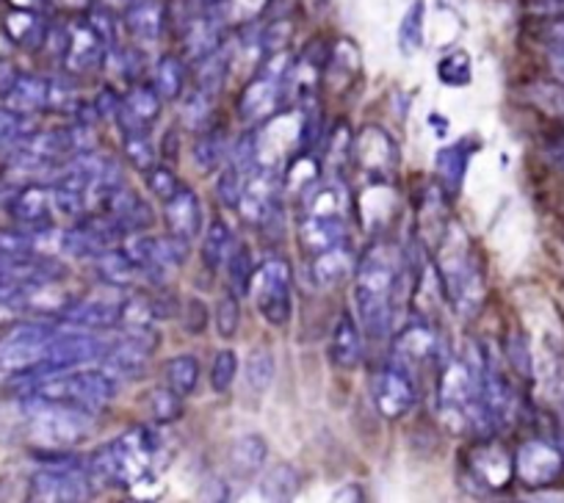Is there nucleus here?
Here are the masks:
<instances>
[{
	"instance_id": "nucleus-31",
	"label": "nucleus",
	"mask_w": 564,
	"mask_h": 503,
	"mask_svg": "<svg viewBox=\"0 0 564 503\" xmlns=\"http://www.w3.org/2000/svg\"><path fill=\"white\" fill-rule=\"evenodd\" d=\"M7 34L14 45L23 47H36L45 34V25H42L40 14L29 12V9H12L7 14Z\"/></svg>"
},
{
	"instance_id": "nucleus-44",
	"label": "nucleus",
	"mask_w": 564,
	"mask_h": 503,
	"mask_svg": "<svg viewBox=\"0 0 564 503\" xmlns=\"http://www.w3.org/2000/svg\"><path fill=\"white\" fill-rule=\"evenodd\" d=\"M238 324H241V305H238V296L230 291L216 305V332L225 340H232L238 332Z\"/></svg>"
},
{
	"instance_id": "nucleus-26",
	"label": "nucleus",
	"mask_w": 564,
	"mask_h": 503,
	"mask_svg": "<svg viewBox=\"0 0 564 503\" xmlns=\"http://www.w3.org/2000/svg\"><path fill=\"white\" fill-rule=\"evenodd\" d=\"M265 457H269V446L260 435L247 431L238 437L230 446V470L238 479H254L263 470Z\"/></svg>"
},
{
	"instance_id": "nucleus-30",
	"label": "nucleus",
	"mask_w": 564,
	"mask_h": 503,
	"mask_svg": "<svg viewBox=\"0 0 564 503\" xmlns=\"http://www.w3.org/2000/svg\"><path fill=\"white\" fill-rule=\"evenodd\" d=\"M164 380L166 387H172L177 396H192L199 385V360L194 354L172 357L164 365Z\"/></svg>"
},
{
	"instance_id": "nucleus-14",
	"label": "nucleus",
	"mask_w": 564,
	"mask_h": 503,
	"mask_svg": "<svg viewBox=\"0 0 564 503\" xmlns=\"http://www.w3.org/2000/svg\"><path fill=\"white\" fill-rule=\"evenodd\" d=\"M106 40L108 34L97 29L95 20L73 25L64 36V64L69 73H86V69L97 67L106 56Z\"/></svg>"
},
{
	"instance_id": "nucleus-2",
	"label": "nucleus",
	"mask_w": 564,
	"mask_h": 503,
	"mask_svg": "<svg viewBox=\"0 0 564 503\" xmlns=\"http://www.w3.org/2000/svg\"><path fill=\"white\" fill-rule=\"evenodd\" d=\"M166 462V446L159 431L148 426H135L124 435L113 437L102 448H97L89 459V475L100 484L133 490L148 481Z\"/></svg>"
},
{
	"instance_id": "nucleus-9",
	"label": "nucleus",
	"mask_w": 564,
	"mask_h": 503,
	"mask_svg": "<svg viewBox=\"0 0 564 503\" xmlns=\"http://www.w3.org/2000/svg\"><path fill=\"white\" fill-rule=\"evenodd\" d=\"M89 470L78 468V462L47 464L31 475L29 497L31 501H86L91 495Z\"/></svg>"
},
{
	"instance_id": "nucleus-5",
	"label": "nucleus",
	"mask_w": 564,
	"mask_h": 503,
	"mask_svg": "<svg viewBox=\"0 0 564 503\" xmlns=\"http://www.w3.org/2000/svg\"><path fill=\"white\" fill-rule=\"evenodd\" d=\"M25 413H29V435L40 442L45 451L80 446L95 429V415L86 409L67 407V404L42 402V398H23Z\"/></svg>"
},
{
	"instance_id": "nucleus-27",
	"label": "nucleus",
	"mask_w": 564,
	"mask_h": 503,
	"mask_svg": "<svg viewBox=\"0 0 564 503\" xmlns=\"http://www.w3.org/2000/svg\"><path fill=\"white\" fill-rule=\"evenodd\" d=\"M47 100H51V80L36 78V75H20L14 89L7 95L9 108L23 117L47 108Z\"/></svg>"
},
{
	"instance_id": "nucleus-12",
	"label": "nucleus",
	"mask_w": 564,
	"mask_h": 503,
	"mask_svg": "<svg viewBox=\"0 0 564 503\" xmlns=\"http://www.w3.org/2000/svg\"><path fill=\"white\" fill-rule=\"evenodd\" d=\"M371 398L377 413L384 415L388 420L404 418L417 398L415 380H412L404 368H399L390 360L388 365H382L371 376Z\"/></svg>"
},
{
	"instance_id": "nucleus-43",
	"label": "nucleus",
	"mask_w": 564,
	"mask_h": 503,
	"mask_svg": "<svg viewBox=\"0 0 564 503\" xmlns=\"http://www.w3.org/2000/svg\"><path fill=\"white\" fill-rule=\"evenodd\" d=\"M236 373H238L236 351L230 349L219 351V354L214 357V362H210V387H214V393L230 391V385L236 382Z\"/></svg>"
},
{
	"instance_id": "nucleus-8",
	"label": "nucleus",
	"mask_w": 564,
	"mask_h": 503,
	"mask_svg": "<svg viewBox=\"0 0 564 503\" xmlns=\"http://www.w3.org/2000/svg\"><path fill=\"white\" fill-rule=\"evenodd\" d=\"M124 252H128L130 261L135 263L141 277H148L153 280L155 285H161L172 269L186 263L188 241L172 236V232L170 236H135L130 238Z\"/></svg>"
},
{
	"instance_id": "nucleus-1",
	"label": "nucleus",
	"mask_w": 564,
	"mask_h": 503,
	"mask_svg": "<svg viewBox=\"0 0 564 503\" xmlns=\"http://www.w3.org/2000/svg\"><path fill=\"white\" fill-rule=\"evenodd\" d=\"M401 274H404V258L393 243L377 241L357 263L355 305L371 338H388L393 329Z\"/></svg>"
},
{
	"instance_id": "nucleus-54",
	"label": "nucleus",
	"mask_w": 564,
	"mask_h": 503,
	"mask_svg": "<svg viewBox=\"0 0 564 503\" xmlns=\"http://www.w3.org/2000/svg\"><path fill=\"white\" fill-rule=\"evenodd\" d=\"M9 51H12V40H9L7 29L0 31V58H7Z\"/></svg>"
},
{
	"instance_id": "nucleus-47",
	"label": "nucleus",
	"mask_w": 564,
	"mask_h": 503,
	"mask_svg": "<svg viewBox=\"0 0 564 503\" xmlns=\"http://www.w3.org/2000/svg\"><path fill=\"white\" fill-rule=\"evenodd\" d=\"M148 186L155 197L164 199L166 203V199H170L172 194L181 188V183H177V177L172 175V170H166V166H153V170H150V177H148Z\"/></svg>"
},
{
	"instance_id": "nucleus-56",
	"label": "nucleus",
	"mask_w": 564,
	"mask_h": 503,
	"mask_svg": "<svg viewBox=\"0 0 564 503\" xmlns=\"http://www.w3.org/2000/svg\"><path fill=\"white\" fill-rule=\"evenodd\" d=\"M553 158H556V164L564 170V139L556 144V147H553Z\"/></svg>"
},
{
	"instance_id": "nucleus-13",
	"label": "nucleus",
	"mask_w": 564,
	"mask_h": 503,
	"mask_svg": "<svg viewBox=\"0 0 564 503\" xmlns=\"http://www.w3.org/2000/svg\"><path fill=\"white\" fill-rule=\"evenodd\" d=\"M282 199V177L271 166H258L252 175L243 183L241 199H238V214L249 221V225H269L280 210Z\"/></svg>"
},
{
	"instance_id": "nucleus-10",
	"label": "nucleus",
	"mask_w": 564,
	"mask_h": 503,
	"mask_svg": "<svg viewBox=\"0 0 564 503\" xmlns=\"http://www.w3.org/2000/svg\"><path fill=\"white\" fill-rule=\"evenodd\" d=\"M108 340H100L89 329H56L47 346L45 365L40 373L53 371H73V368H84L86 362H97L106 351Z\"/></svg>"
},
{
	"instance_id": "nucleus-21",
	"label": "nucleus",
	"mask_w": 564,
	"mask_h": 503,
	"mask_svg": "<svg viewBox=\"0 0 564 503\" xmlns=\"http://www.w3.org/2000/svg\"><path fill=\"white\" fill-rule=\"evenodd\" d=\"M476 150H479V144H474L470 139H463V142L437 150L435 172L437 177H441V186L448 192V197L459 194V188H463L465 172H468V161Z\"/></svg>"
},
{
	"instance_id": "nucleus-3",
	"label": "nucleus",
	"mask_w": 564,
	"mask_h": 503,
	"mask_svg": "<svg viewBox=\"0 0 564 503\" xmlns=\"http://www.w3.org/2000/svg\"><path fill=\"white\" fill-rule=\"evenodd\" d=\"M437 269H441L443 291L454 302L457 313L470 316L485 299V274H481V263L474 255L470 238L465 236L463 227L454 225L441 238Z\"/></svg>"
},
{
	"instance_id": "nucleus-6",
	"label": "nucleus",
	"mask_w": 564,
	"mask_h": 503,
	"mask_svg": "<svg viewBox=\"0 0 564 503\" xmlns=\"http://www.w3.org/2000/svg\"><path fill=\"white\" fill-rule=\"evenodd\" d=\"M258 313L271 327H285L294 316V283H291V266L280 258H269L254 269L252 288Z\"/></svg>"
},
{
	"instance_id": "nucleus-11",
	"label": "nucleus",
	"mask_w": 564,
	"mask_h": 503,
	"mask_svg": "<svg viewBox=\"0 0 564 503\" xmlns=\"http://www.w3.org/2000/svg\"><path fill=\"white\" fill-rule=\"evenodd\" d=\"M441 360V338L432 329L430 321H410L393 340V362L399 368H404L415 380L417 373H423L426 368H437Z\"/></svg>"
},
{
	"instance_id": "nucleus-7",
	"label": "nucleus",
	"mask_w": 564,
	"mask_h": 503,
	"mask_svg": "<svg viewBox=\"0 0 564 503\" xmlns=\"http://www.w3.org/2000/svg\"><path fill=\"white\" fill-rule=\"evenodd\" d=\"M56 327L45 321L18 324L7 338L0 340V373H40L45 365L47 346Z\"/></svg>"
},
{
	"instance_id": "nucleus-17",
	"label": "nucleus",
	"mask_w": 564,
	"mask_h": 503,
	"mask_svg": "<svg viewBox=\"0 0 564 503\" xmlns=\"http://www.w3.org/2000/svg\"><path fill=\"white\" fill-rule=\"evenodd\" d=\"M9 214L20 227L29 230H47L53 227V192L40 183L23 186L12 199H9Z\"/></svg>"
},
{
	"instance_id": "nucleus-22",
	"label": "nucleus",
	"mask_w": 564,
	"mask_h": 503,
	"mask_svg": "<svg viewBox=\"0 0 564 503\" xmlns=\"http://www.w3.org/2000/svg\"><path fill=\"white\" fill-rule=\"evenodd\" d=\"M351 272V243L340 241L335 247L324 249L318 255H311V280L318 288H335L344 283Z\"/></svg>"
},
{
	"instance_id": "nucleus-24",
	"label": "nucleus",
	"mask_w": 564,
	"mask_h": 503,
	"mask_svg": "<svg viewBox=\"0 0 564 503\" xmlns=\"http://www.w3.org/2000/svg\"><path fill=\"white\" fill-rule=\"evenodd\" d=\"M329 360L335 368H355L362 360V335L349 310L340 313L329 338Z\"/></svg>"
},
{
	"instance_id": "nucleus-41",
	"label": "nucleus",
	"mask_w": 564,
	"mask_h": 503,
	"mask_svg": "<svg viewBox=\"0 0 564 503\" xmlns=\"http://www.w3.org/2000/svg\"><path fill=\"white\" fill-rule=\"evenodd\" d=\"M124 155L135 170H153L155 150L150 142V131H124Z\"/></svg>"
},
{
	"instance_id": "nucleus-50",
	"label": "nucleus",
	"mask_w": 564,
	"mask_h": 503,
	"mask_svg": "<svg viewBox=\"0 0 564 503\" xmlns=\"http://www.w3.org/2000/svg\"><path fill=\"white\" fill-rule=\"evenodd\" d=\"M199 501H230V486L221 479H208L199 486Z\"/></svg>"
},
{
	"instance_id": "nucleus-49",
	"label": "nucleus",
	"mask_w": 564,
	"mask_h": 503,
	"mask_svg": "<svg viewBox=\"0 0 564 503\" xmlns=\"http://www.w3.org/2000/svg\"><path fill=\"white\" fill-rule=\"evenodd\" d=\"M208 113H210V97L205 95V91H197V95L188 97L183 117H186V122L192 124V128H203V122L208 119Z\"/></svg>"
},
{
	"instance_id": "nucleus-34",
	"label": "nucleus",
	"mask_w": 564,
	"mask_h": 503,
	"mask_svg": "<svg viewBox=\"0 0 564 503\" xmlns=\"http://www.w3.org/2000/svg\"><path fill=\"white\" fill-rule=\"evenodd\" d=\"M227 266V283H230L232 294L241 299V296L249 294L252 288V277H254V266H252V255H249L247 247H232L230 255L225 261Z\"/></svg>"
},
{
	"instance_id": "nucleus-25",
	"label": "nucleus",
	"mask_w": 564,
	"mask_h": 503,
	"mask_svg": "<svg viewBox=\"0 0 564 503\" xmlns=\"http://www.w3.org/2000/svg\"><path fill=\"white\" fill-rule=\"evenodd\" d=\"M119 113L124 117V131H150L161 113V95L155 86H135L128 100L119 106Z\"/></svg>"
},
{
	"instance_id": "nucleus-39",
	"label": "nucleus",
	"mask_w": 564,
	"mask_h": 503,
	"mask_svg": "<svg viewBox=\"0 0 564 503\" xmlns=\"http://www.w3.org/2000/svg\"><path fill=\"white\" fill-rule=\"evenodd\" d=\"M227 69H230V51H219V47H216L214 53L205 56L203 69H199V91L214 97L216 91L221 89V84H225Z\"/></svg>"
},
{
	"instance_id": "nucleus-29",
	"label": "nucleus",
	"mask_w": 564,
	"mask_h": 503,
	"mask_svg": "<svg viewBox=\"0 0 564 503\" xmlns=\"http://www.w3.org/2000/svg\"><path fill=\"white\" fill-rule=\"evenodd\" d=\"M302 490V475L291 464H280L263 475L258 492L263 501H294Z\"/></svg>"
},
{
	"instance_id": "nucleus-20",
	"label": "nucleus",
	"mask_w": 564,
	"mask_h": 503,
	"mask_svg": "<svg viewBox=\"0 0 564 503\" xmlns=\"http://www.w3.org/2000/svg\"><path fill=\"white\" fill-rule=\"evenodd\" d=\"M468 475H474L485 490L496 492L503 490L512 479V459L496 446H479L474 453L468 457Z\"/></svg>"
},
{
	"instance_id": "nucleus-37",
	"label": "nucleus",
	"mask_w": 564,
	"mask_h": 503,
	"mask_svg": "<svg viewBox=\"0 0 564 503\" xmlns=\"http://www.w3.org/2000/svg\"><path fill=\"white\" fill-rule=\"evenodd\" d=\"M183 86H186V69H183L181 58H161L159 69H155V91L161 95V100H177L183 95Z\"/></svg>"
},
{
	"instance_id": "nucleus-51",
	"label": "nucleus",
	"mask_w": 564,
	"mask_h": 503,
	"mask_svg": "<svg viewBox=\"0 0 564 503\" xmlns=\"http://www.w3.org/2000/svg\"><path fill=\"white\" fill-rule=\"evenodd\" d=\"M20 73L18 67H14L9 58H0V97H7L9 91L14 89V84H18Z\"/></svg>"
},
{
	"instance_id": "nucleus-48",
	"label": "nucleus",
	"mask_w": 564,
	"mask_h": 503,
	"mask_svg": "<svg viewBox=\"0 0 564 503\" xmlns=\"http://www.w3.org/2000/svg\"><path fill=\"white\" fill-rule=\"evenodd\" d=\"M181 318H183V327H186L188 332L199 335L205 327H208V307H205V302L199 299H188L186 305H183Z\"/></svg>"
},
{
	"instance_id": "nucleus-28",
	"label": "nucleus",
	"mask_w": 564,
	"mask_h": 503,
	"mask_svg": "<svg viewBox=\"0 0 564 503\" xmlns=\"http://www.w3.org/2000/svg\"><path fill=\"white\" fill-rule=\"evenodd\" d=\"M95 269L100 280H106L113 288H128V285H133L141 277V272L135 269V263L130 261L124 249H106L102 255L95 258Z\"/></svg>"
},
{
	"instance_id": "nucleus-35",
	"label": "nucleus",
	"mask_w": 564,
	"mask_h": 503,
	"mask_svg": "<svg viewBox=\"0 0 564 503\" xmlns=\"http://www.w3.org/2000/svg\"><path fill=\"white\" fill-rule=\"evenodd\" d=\"M128 25L141 40H159L164 29V9L159 7V0H144L128 12Z\"/></svg>"
},
{
	"instance_id": "nucleus-18",
	"label": "nucleus",
	"mask_w": 564,
	"mask_h": 503,
	"mask_svg": "<svg viewBox=\"0 0 564 503\" xmlns=\"http://www.w3.org/2000/svg\"><path fill=\"white\" fill-rule=\"evenodd\" d=\"M518 473L520 479L529 486H545L551 484L553 479L562 470V457H558L556 448H551L547 442H525L518 451Z\"/></svg>"
},
{
	"instance_id": "nucleus-45",
	"label": "nucleus",
	"mask_w": 564,
	"mask_h": 503,
	"mask_svg": "<svg viewBox=\"0 0 564 503\" xmlns=\"http://www.w3.org/2000/svg\"><path fill=\"white\" fill-rule=\"evenodd\" d=\"M247 172L236 170L232 164H227V170L221 172L219 177V186H216V194H219L221 203L227 205V208H238V199H241V192H243V183H247Z\"/></svg>"
},
{
	"instance_id": "nucleus-40",
	"label": "nucleus",
	"mask_w": 564,
	"mask_h": 503,
	"mask_svg": "<svg viewBox=\"0 0 564 503\" xmlns=\"http://www.w3.org/2000/svg\"><path fill=\"white\" fill-rule=\"evenodd\" d=\"M148 413L155 424H172L183 415V396H177L172 387H155L148 396Z\"/></svg>"
},
{
	"instance_id": "nucleus-19",
	"label": "nucleus",
	"mask_w": 564,
	"mask_h": 503,
	"mask_svg": "<svg viewBox=\"0 0 564 503\" xmlns=\"http://www.w3.org/2000/svg\"><path fill=\"white\" fill-rule=\"evenodd\" d=\"M164 219L172 236L192 241L203 230V208H199V197L188 186H181L170 199L164 203Z\"/></svg>"
},
{
	"instance_id": "nucleus-53",
	"label": "nucleus",
	"mask_w": 564,
	"mask_h": 503,
	"mask_svg": "<svg viewBox=\"0 0 564 503\" xmlns=\"http://www.w3.org/2000/svg\"><path fill=\"white\" fill-rule=\"evenodd\" d=\"M14 9H29V12H36L40 9L42 0H9Z\"/></svg>"
},
{
	"instance_id": "nucleus-52",
	"label": "nucleus",
	"mask_w": 564,
	"mask_h": 503,
	"mask_svg": "<svg viewBox=\"0 0 564 503\" xmlns=\"http://www.w3.org/2000/svg\"><path fill=\"white\" fill-rule=\"evenodd\" d=\"M333 501L335 503H340V501H366V492H362V486H357V484L340 486V490L333 495Z\"/></svg>"
},
{
	"instance_id": "nucleus-42",
	"label": "nucleus",
	"mask_w": 564,
	"mask_h": 503,
	"mask_svg": "<svg viewBox=\"0 0 564 503\" xmlns=\"http://www.w3.org/2000/svg\"><path fill=\"white\" fill-rule=\"evenodd\" d=\"M437 78L446 86L470 84V56L465 51H452L437 62Z\"/></svg>"
},
{
	"instance_id": "nucleus-46",
	"label": "nucleus",
	"mask_w": 564,
	"mask_h": 503,
	"mask_svg": "<svg viewBox=\"0 0 564 503\" xmlns=\"http://www.w3.org/2000/svg\"><path fill=\"white\" fill-rule=\"evenodd\" d=\"M25 136L23 113L12 108H0V147H14Z\"/></svg>"
},
{
	"instance_id": "nucleus-55",
	"label": "nucleus",
	"mask_w": 564,
	"mask_h": 503,
	"mask_svg": "<svg viewBox=\"0 0 564 503\" xmlns=\"http://www.w3.org/2000/svg\"><path fill=\"white\" fill-rule=\"evenodd\" d=\"M51 3H56V7H62V9H80V7H86V0H51Z\"/></svg>"
},
{
	"instance_id": "nucleus-33",
	"label": "nucleus",
	"mask_w": 564,
	"mask_h": 503,
	"mask_svg": "<svg viewBox=\"0 0 564 503\" xmlns=\"http://www.w3.org/2000/svg\"><path fill=\"white\" fill-rule=\"evenodd\" d=\"M423 20H426V0H415L399 25V51L406 58L423 47Z\"/></svg>"
},
{
	"instance_id": "nucleus-16",
	"label": "nucleus",
	"mask_w": 564,
	"mask_h": 503,
	"mask_svg": "<svg viewBox=\"0 0 564 503\" xmlns=\"http://www.w3.org/2000/svg\"><path fill=\"white\" fill-rule=\"evenodd\" d=\"M355 158L371 181H388L395 170V144L382 128H366L357 142Z\"/></svg>"
},
{
	"instance_id": "nucleus-23",
	"label": "nucleus",
	"mask_w": 564,
	"mask_h": 503,
	"mask_svg": "<svg viewBox=\"0 0 564 503\" xmlns=\"http://www.w3.org/2000/svg\"><path fill=\"white\" fill-rule=\"evenodd\" d=\"M119 313H122V302L86 299V302H78V305L69 307V310L64 313V321H67L69 327L97 332V329L119 327Z\"/></svg>"
},
{
	"instance_id": "nucleus-32",
	"label": "nucleus",
	"mask_w": 564,
	"mask_h": 503,
	"mask_svg": "<svg viewBox=\"0 0 564 503\" xmlns=\"http://www.w3.org/2000/svg\"><path fill=\"white\" fill-rule=\"evenodd\" d=\"M230 249H232L230 227H227L221 219H216L203 238V263L210 269V272H219V269L225 266L227 255H230Z\"/></svg>"
},
{
	"instance_id": "nucleus-36",
	"label": "nucleus",
	"mask_w": 564,
	"mask_h": 503,
	"mask_svg": "<svg viewBox=\"0 0 564 503\" xmlns=\"http://www.w3.org/2000/svg\"><path fill=\"white\" fill-rule=\"evenodd\" d=\"M243 371H247V385L254 393H265L271 387V382H274V354L269 349H263V346H258V349L249 351Z\"/></svg>"
},
{
	"instance_id": "nucleus-4",
	"label": "nucleus",
	"mask_w": 564,
	"mask_h": 503,
	"mask_svg": "<svg viewBox=\"0 0 564 503\" xmlns=\"http://www.w3.org/2000/svg\"><path fill=\"white\" fill-rule=\"evenodd\" d=\"M300 219V243L305 255H318L324 249L346 241V194L338 186H316L305 197Z\"/></svg>"
},
{
	"instance_id": "nucleus-38",
	"label": "nucleus",
	"mask_w": 564,
	"mask_h": 503,
	"mask_svg": "<svg viewBox=\"0 0 564 503\" xmlns=\"http://www.w3.org/2000/svg\"><path fill=\"white\" fill-rule=\"evenodd\" d=\"M192 155H194V164H197L203 172L216 170V166L227 158V133L221 131V128L219 131H208L199 142H194Z\"/></svg>"
},
{
	"instance_id": "nucleus-15",
	"label": "nucleus",
	"mask_w": 564,
	"mask_h": 503,
	"mask_svg": "<svg viewBox=\"0 0 564 503\" xmlns=\"http://www.w3.org/2000/svg\"><path fill=\"white\" fill-rule=\"evenodd\" d=\"M150 354H153V351L141 349L139 343H133V340H128L124 335H119L117 340H108L100 362H102V368L111 373L113 380L122 385V382L141 380V376L148 373Z\"/></svg>"
}]
</instances>
